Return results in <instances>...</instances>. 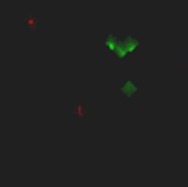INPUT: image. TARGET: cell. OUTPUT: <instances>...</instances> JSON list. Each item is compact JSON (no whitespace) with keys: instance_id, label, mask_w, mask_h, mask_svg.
Segmentation results:
<instances>
[{"instance_id":"6da1fadb","label":"cell","mask_w":188,"mask_h":187,"mask_svg":"<svg viewBox=\"0 0 188 187\" xmlns=\"http://www.w3.org/2000/svg\"><path fill=\"white\" fill-rule=\"evenodd\" d=\"M133 83H124V86H122V92H126V94H130V92H133Z\"/></svg>"}]
</instances>
